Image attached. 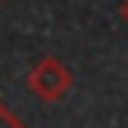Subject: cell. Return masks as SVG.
<instances>
[{"instance_id":"3957f363","label":"cell","mask_w":128,"mask_h":128,"mask_svg":"<svg viewBox=\"0 0 128 128\" xmlns=\"http://www.w3.org/2000/svg\"><path fill=\"white\" fill-rule=\"evenodd\" d=\"M121 18L128 22V0H124V4H121Z\"/></svg>"},{"instance_id":"6da1fadb","label":"cell","mask_w":128,"mask_h":128,"mask_svg":"<svg viewBox=\"0 0 128 128\" xmlns=\"http://www.w3.org/2000/svg\"><path fill=\"white\" fill-rule=\"evenodd\" d=\"M25 82H28V89L36 92L39 100L54 103V100H64V96L71 92L75 75H71V68H68L60 57H50V54H46V57H39V60L28 68Z\"/></svg>"},{"instance_id":"277c9868","label":"cell","mask_w":128,"mask_h":128,"mask_svg":"<svg viewBox=\"0 0 128 128\" xmlns=\"http://www.w3.org/2000/svg\"><path fill=\"white\" fill-rule=\"evenodd\" d=\"M0 4H4V0H0Z\"/></svg>"},{"instance_id":"7a4b0ae2","label":"cell","mask_w":128,"mask_h":128,"mask_svg":"<svg viewBox=\"0 0 128 128\" xmlns=\"http://www.w3.org/2000/svg\"><path fill=\"white\" fill-rule=\"evenodd\" d=\"M0 128H25L18 118H14V110H11L4 100H0Z\"/></svg>"}]
</instances>
